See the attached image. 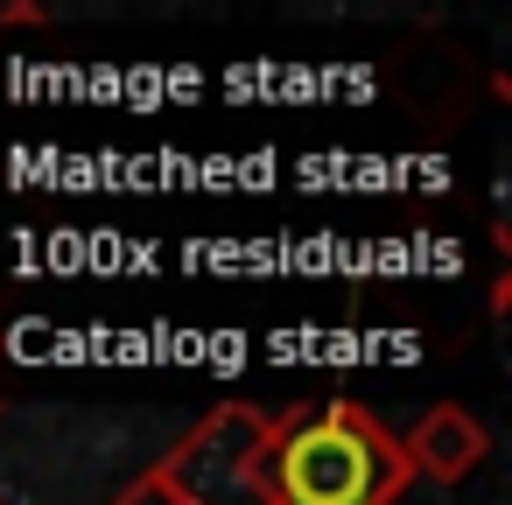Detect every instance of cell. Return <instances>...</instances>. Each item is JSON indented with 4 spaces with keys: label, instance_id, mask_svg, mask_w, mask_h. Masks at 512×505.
<instances>
[{
    "label": "cell",
    "instance_id": "1",
    "mask_svg": "<svg viewBox=\"0 0 512 505\" xmlns=\"http://www.w3.org/2000/svg\"><path fill=\"white\" fill-rule=\"evenodd\" d=\"M267 484L274 505H400L414 470L358 400H323L274 414Z\"/></svg>",
    "mask_w": 512,
    "mask_h": 505
},
{
    "label": "cell",
    "instance_id": "2",
    "mask_svg": "<svg viewBox=\"0 0 512 505\" xmlns=\"http://www.w3.org/2000/svg\"><path fill=\"white\" fill-rule=\"evenodd\" d=\"M267 449H274V414H260L253 400H225L155 470L176 484L183 505H274Z\"/></svg>",
    "mask_w": 512,
    "mask_h": 505
},
{
    "label": "cell",
    "instance_id": "3",
    "mask_svg": "<svg viewBox=\"0 0 512 505\" xmlns=\"http://www.w3.org/2000/svg\"><path fill=\"white\" fill-rule=\"evenodd\" d=\"M484 449H491V435H484L477 414H463V407H428V414L407 428V442H400L407 470H414V477H435V484L470 477V470L484 463Z\"/></svg>",
    "mask_w": 512,
    "mask_h": 505
},
{
    "label": "cell",
    "instance_id": "4",
    "mask_svg": "<svg viewBox=\"0 0 512 505\" xmlns=\"http://www.w3.org/2000/svg\"><path fill=\"white\" fill-rule=\"evenodd\" d=\"M113 505H183V498H176V484H169V477L148 463L134 484H120V498H113Z\"/></svg>",
    "mask_w": 512,
    "mask_h": 505
},
{
    "label": "cell",
    "instance_id": "5",
    "mask_svg": "<svg viewBox=\"0 0 512 505\" xmlns=\"http://www.w3.org/2000/svg\"><path fill=\"white\" fill-rule=\"evenodd\" d=\"M50 22V8H36V0H15V8H0V29H36Z\"/></svg>",
    "mask_w": 512,
    "mask_h": 505
},
{
    "label": "cell",
    "instance_id": "6",
    "mask_svg": "<svg viewBox=\"0 0 512 505\" xmlns=\"http://www.w3.org/2000/svg\"><path fill=\"white\" fill-rule=\"evenodd\" d=\"M0 505H8V491H0Z\"/></svg>",
    "mask_w": 512,
    "mask_h": 505
}]
</instances>
